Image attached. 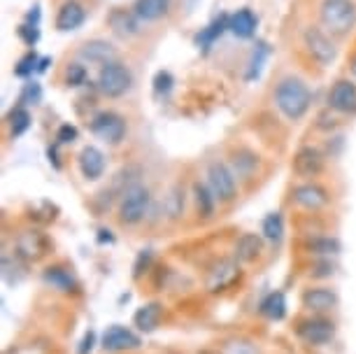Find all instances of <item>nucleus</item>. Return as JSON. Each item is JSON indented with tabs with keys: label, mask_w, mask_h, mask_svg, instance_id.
<instances>
[{
	"label": "nucleus",
	"mask_w": 356,
	"mask_h": 354,
	"mask_svg": "<svg viewBox=\"0 0 356 354\" xmlns=\"http://www.w3.org/2000/svg\"><path fill=\"white\" fill-rule=\"evenodd\" d=\"M312 93L300 77H284L275 89V105L289 122H298L307 115Z\"/></svg>",
	"instance_id": "1"
},
{
	"label": "nucleus",
	"mask_w": 356,
	"mask_h": 354,
	"mask_svg": "<svg viewBox=\"0 0 356 354\" xmlns=\"http://www.w3.org/2000/svg\"><path fill=\"white\" fill-rule=\"evenodd\" d=\"M319 19L326 33L335 38H345L356 26L354 0H324L319 8Z\"/></svg>",
	"instance_id": "2"
},
{
	"label": "nucleus",
	"mask_w": 356,
	"mask_h": 354,
	"mask_svg": "<svg viewBox=\"0 0 356 354\" xmlns=\"http://www.w3.org/2000/svg\"><path fill=\"white\" fill-rule=\"evenodd\" d=\"M133 84V72L122 61H112L98 70L96 89L105 98H122Z\"/></svg>",
	"instance_id": "3"
},
{
	"label": "nucleus",
	"mask_w": 356,
	"mask_h": 354,
	"mask_svg": "<svg viewBox=\"0 0 356 354\" xmlns=\"http://www.w3.org/2000/svg\"><path fill=\"white\" fill-rule=\"evenodd\" d=\"M149 205H152L149 189L143 184H133L131 189H126L122 200H119V219L129 226L140 224L149 215Z\"/></svg>",
	"instance_id": "4"
},
{
	"label": "nucleus",
	"mask_w": 356,
	"mask_h": 354,
	"mask_svg": "<svg viewBox=\"0 0 356 354\" xmlns=\"http://www.w3.org/2000/svg\"><path fill=\"white\" fill-rule=\"evenodd\" d=\"M207 186L214 193L217 203H233L238 196V182H235V172L226 163L214 161L207 166Z\"/></svg>",
	"instance_id": "5"
},
{
	"label": "nucleus",
	"mask_w": 356,
	"mask_h": 354,
	"mask_svg": "<svg viewBox=\"0 0 356 354\" xmlns=\"http://www.w3.org/2000/svg\"><path fill=\"white\" fill-rule=\"evenodd\" d=\"M303 42H305L307 54H310L321 68L331 65L335 58H338V47L333 45L331 35H328L324 29H319V26H310V29H305Z\"/></svg>",
	"instance_id": "6"
},
{
	"label": "nucleus",
	"mask_w": 356,
	"mask_h": 354,
	"mask_svg": "<svg viewBox=\"0 0 356 354\" xmlns=\"http://www.w3.org/2000/svg\"><path fill=\"white\" fill-rule=\"evenodd\" d=\"M126 119L117 112L105 110L91 119V133L107 145H119L126 138Z\"/></svg>",
	"instance_id": "7"
},
{
	"label": "nucleus",
	"mask_w": 356,
	"mask_h": 354,
	"mask_svg": "<svg viewBox=\"0 0 356 354\" xmlns=\"http://www.w3.org/2000/svg\"><path fill=\"white\" fill-rule=\"evenodd\" d=\"M49 238H47V233L38 231V229H26L17 236V243H15V250L17 255L26 259V262H40L42 257H47V252H49Z\"/></svg>",
	"instance_id": "8"
},
{
	"label": "nucleus",
	"mask_w": 356,
	"mask_h": 354,
	"mask_svg": "<svg viewBox=\"0 0 356 354\" xmlns=\"http://www.w3.org/2000/svg\"><path fill=\"white\" fill-rule=\"evenodd\" d=\"M328 108L340 115H356V84L352 79H338L328 93Z\"/></svg>",
	"instance_id": "9"
},
{
	"label": "nucleus",
	"mask_w": 356,
	"mask_h": 354,
	"mask_svg": "<svg viewBox=\"0 0 356 354\" xmlns=\"http://www.w3.org/2000/svg\"><path fill=\"white\" fill-rule=\"evenodd\" d=\"M77 56L84 65H100L103 68V65L117 61V49L107 40H89V42L79 47Z\"/></svg>",
	"instance_id": "10"
},
{
	"label": "nucleus",
	"mask_w": 356,
	"mask_h": 354,
	"mask_svg": "<svg viewBox=\"0 0 356 354\" xmlns=\"http://www.w3.org/2000/svg\"><path fill=\"white\" fill-rule=\"evenodd\" d=\"M107 26H110V31L117 38L131 40L140 33V17L133 10L114 8L110 15H107Z\"/></svg>",
	"instance_id": "11"
},
{
	"label": "nucleus",
	"mask_w": 356,
	"mask_h": 354,
	"mask_svg": "<svg viewBox=\"0 0 356 354\" xmlns=\"http://www.w3.org/2000/svg\"><path fill=\"white\" fill-rule=\"evenodd\" d=\"M136 347H140L138 333H133L122 324L107 326V331L103 333V350L107 352H124V350H136Z\"/></svg>",
	"instance_id": "12"
},
{
	"label": "nucleus",
	"mask_w": 356,
	"mask_h": 354,
	"mask_svg": "<svg viewBox=\"0 0 356 354\" xmlns=\"http://www.w3.org/2000/svg\"><path fill=\"white\" fill-rule=\"evenodd\" d=\"M324 170V154L317 147H303L293 156V172L298 177H317Z\"/></svg>",
	"instance_id": "13"
},
{
	"label": "nucleus",
	"mask_w": 356,
	"mask_h": 354,
	"mask_svg": "<svg viewBox=\"0 0 356 354\" xmlns=\"http://www.w3.org/2000/svg\"><path fill=\"white\" fill-rule=\"evenodd\" d=\"M291 196H293V203L305 210H321V208H326L328 200H331V196H328V191L324 186L312 184V182L296 186Z\"/></svg>",
	"instance_id": "14"
},
{
	"label": "nucleus",
	"mask_w": 356,
	"mask_h": 354,
	"mask_svg": "<svg viewBox=\"0 0 356 354\" xmlns=\"http://www.w3.org/2000/svg\"><path fill=\"white\" fill-rule=\"evenodd\" d=\"M84 19H86L84 5L79 3V0H65L56 12V29L61 33L77 31L79 26L84 24Z\"/></svg>",
	"instance_id": "15"
},
{
	"label": "nucleus",
	"mask_w": 356,
	"mask_h": 354,
	"mask_svg": "<svg viewBox=\"0 0 356 354\" xmlns=\"http://www.w3.org/2000/svg\"><path fill=\"white\" fill-rule=\"evenodd\" d=\"M300 338L305 340V343H310V345H324L328 343V340L333 338V333H335V326L333 322H328V319H307V322L300 324Z\"/></svg>",
	"instance_id": "16"
},
{
	"label": "nucleus",
	"mask_w": 356,
	"mask_h": 354,
	"mask_svg": "<svg viewBox=\"0 0 356 354\" xmlns=\"http://www.w3.org/2000/svg\"><path fill=\"white\" fill-rule=\"evenodd\" d=\"M257 29H259V17L254 15L250 8H243V10L233 12L231 19H228V31H231L233 35L240 38V40L254 38Z\"/></svg>",
	"instance_id": "17"
},
{
	"label": "nucleus",
	"mask_w": 356,
	"mask_h": 354,
	"mask_svg": "<svg viewBox=\"0 0 356 354\" xmlns=\"http://www.w3.org/2000/svg\"><path fill=\"white\" fill-rule=\"evenodd\" d=\"M79 170H82L84 179H98L103 177L105 172V154L98 150V147H84L79 152Z\"/></svg>",
	"instance_id": "18"
},
{
	"label": "nucleus",
	"mask_w": 356,
	"mask_h": 354,
	"mask_svg": "<svg viewBox=\"0 0 356 354\" xmlns=\"http://www.w3.org/2000/svg\"><path fill=\"white\" fill-rule=\"evenodd\" d=\"M303 305L310 312H328L338 305V293L331 291V289H324V287L307 289L303 293Z\"/></svg>",
	"instance_id": "19"
},
{
	"label": "nucleus",
	"mask_w": 356,
	"mask_h": 354,
	"mask_svg": "<svg viewBox=\"0 0 356 354\" xmlns=\"http://www.w3.org/2000/svg\"><path fill=\"white\" fill-rule=\"evenodd\" d=\"M238 277H240L238 264H235V262H224V264H219L217 268L212 271L210 280H207V289H210V291H224Z\"/></svg>",
	"instance_id": "20"
},
{
	"label": "nucleus",
	"mask_w": 356,
	"mask_h": 354,
	"mask_svg": "<svg viewBox=\"0 0 356 354\" xmlns=\"http://www.w3.org/2000/svg\"><path fill=\"white\" fill-rule=\"evenodd\" d=\"M172 0H136L133 12L140 17V22H159L170 12Z\"/></svg>",
	"instance_id": "21"
},
{
	"label": "nucleus",
	"mask_w": 356,
	"mask_h": 354,
	"mask_svg": "<svg viewBox=\"0 0 356 354\" xmlns=\"http://www.w3.org/2000/svg\"><path fill=\"white\" fill-rule=\"evenodd\" d=\"M261 252H264V240L257 233H245V236H240L238 245H235V259L243 264L257 262Z\"/></svg>",
	"instance_id": "22"
},
{
	"label": "nucleus",
	"mask_w": 356,
	"mask_h": 354,
	"mask_svg": "<svg viewBox=\"0 0 356 354\" xmlns=\"http://www.w3.org/2000/svg\"><path fill=\"white\" fill-rule=\"evenodd\" d=\"M42 280L51 287V289H56L61 293H70V291L77 289L75 275H72L68 268H63V266H51V268H47Z\"/></svg>",
	"instance_id": "23"
},
{
	"label": "nucleus",
	"mask_w": 356,
	"mask_h": 354,
	"mask_svg": "<svg viewBox=\"0 0 356 354\" xmlns=\"http://www.w3.org/2000/svg\"><path fill=\"white\" fill-rule=\"evenodd\" d=\"M228 19H231V15H221V17H217L212 24H207L205 29L198 33V35H196L198 49L207 51L214 42H217V40H219L221 35H224V33L228 31Z\"/></svg>",
	"instance_id": "24"
},
{
	"label": "nucleus",
	"mask_w": 356,
	"mask_h": 354,
	"mask_svg": "<svg viewBox=\"0 0 356 354\" xmlns=\"http://www.w3.org/2000/svg\"><path fill=\"white\" fill-rule=\"evenodd\" d=\"M161 319H163V308H161V303H147L136 312L133 322H136V326L140 331L149 333L161 324Z\"/></svg>",
	"instance_id": "25"
},
{
	"label": "nucleus",
	"mask_w": 356,
	"mask_h": 354,
	"mask_svg": "<svg viewBox=\"0 0 356 354\" xmlns=\"http://www.w3.org/2000/svg\"><path fill=\"white\" fill-rule=\"evenodd\" d=\"M259 310H261V315L268 317V319H273V322H280V319H284V315H286V298H284V293H282V291H270L264 300H261Z\"/></svg>",
	"instance_id": "26"
},
{
	"label": "nucleus",
	"mask_w": 356,
	"mask_h": 354,
	"mask_svg": "<svg viewBox=\"0 0 356 354\" xmlns=\"http://www.w3.org/2000/svg\"><path fill=\"white\" fill-rule=\"evenodd\" d=\"M259 168V156L252 154V152H235L233 154V161H231V170L235 172L238 177L243 179H250L254 175V170Z\"/></svg>",
	"instance_id": "27"
},
{
	"label": "nucleus",
	"mask_w": 356,
	"mask_h": 354,
	"mask_svg": "<svg viewBox=\"0 0 356 354\" xmlns=\"http://www.w3.org/2000/svg\"><path fill=\"white\" fill-rule=\"evenodd\" d=\"M193 200H196V210L200 217H212L214 212V203H217V198H214V193L210 191V186L207 184H200L196 182L193 184Z\"/></svg>",
	"instance_id": "28"
},
{
	"label": "nucleus",
	"mask_w": 356,
	"mask_h": 354,
	"mask_svg": "<svg viewBox=\"0 0 356 354\" xmlns=\"http://www.w3.org/2000/svg\"><path fill=\"white\" fill-rule=\"evenodd\" d=\"M268 56H270V47H268L266 42H257V45H254L250 63H247V75H245L247 82H252V79H257L261 75V68H264V63H266Z\"/></svg>",
	"instance_id": "29"
},
{
	"label": "nucleus",
	"mask_w": 356,
	"mask_h": 354,
	"mask_svg": "<svg viewBox=\"0 0 356 354\" xmlns=\"http://www.w3.org/2000/svg\"><path fill=\"white\" fill-rule=\"evenodd\" d=\"M8 126H10L12 138L24 136V133L31 129V112H29V108H24V105H17V108L8 115Z\"/></svg>",
	"instance_id": "30"
},
{
	"label": "nucleus",
	"mask_w": 356,
	"mask_h": 354,
	"mask_svg": "<svg viewBox=\"0 0 356 354\" xmlns=\"http://www.w3.org/2000/svg\"><path fill=\"white\" fill-rule=\"evenodd\" d=\"M261 233L270 243H280L282 236H284V217H282V212H270L261 224Z\"/></svg>",
	"instance_id": "31"
},
{
	"label": "nucleus",
	"mask_w": 356,
	"mask_h": 354,
	"mask_svg": "<svg viewBox=\"0 0 356 354\" xmlns=\"http://www.w3.org/2000/svg\"><path fill=\"white\" fill-rule=\"evenodd\" d=\"M163 210H165V215L170 217V219L182 217V210H184V191H182V186L175 184L172 189L168 191V196L163 200Z\"/></svg>",
	"instance_id": "32"
},
{
	"label": "nucleus",
	"mask_w": 356,
	"mask_h": 354,
	"mask_svg": "<svg viewBox=\"0 0 356 354\" xmlns=\"http://www.w3.org/2000/svg\"><path fill=\"white\" fill-rule=\"evenodd\" d=\"M310 252L321 257H333L340 252V243L335 238H314L310 243Z\"/></svg>",
	"instance_id": "33"
},
{
	"label": "nucleus",
	"mask_w": 356,
	"mask_h": 354,
	"mask_svg": "<svg viewBox=\"0 0 356 354\" xmlns=\"http://www.w3.org/2000/svg\"><path fill=\"white\" fill-rule=\"evenodd\" d=\"M86 79H89V70H86V65L82 61H75L68 65V70H65V84L82 86V84H86Z\"/></svg>",
	"instance_id": "34"
},
{
	"label": "nucleus",
	"mask_w": 356,
	"mask_h": 354,
	"mask_svg": "<svg viewBox=\"0 0 356 354\" xmlns=\"http://www.w3.org/2000/svg\"><path fill=\"white\" fill-rule=\"evenodd\" d=\"M40 100H42V86H40L38 82L24 84L22 96H19V105H24V108H31V105H38Z\"/></svg>",
	"instance_id": "35"
},
{
	"label": "nucleus",
	"mask_w": 356,
	"mask_h": 354,
	"mask_svg": "<svg viewBox=\"0 0 356 354\" xmlns=\"http://www.w3.org/2000/svg\"><path fill=\"white\" fill-rule=\"evenodd\" d=\"M38 63H40V56L35 54V51H29L22 61H19L17 65H15V75L17 77H31L33 72H38Z\"/></svg>",
	"instance_id": "36"
},
{
	"label": "nucleus",
	"mask_w": 356,
	"mask_h": 354,
	"mask_svg": "<svg viewBox=\"0 0 356 354\" xmlns=\"http://www.w3.org/2000/svg\"><path fill=\"white\" fill-rule=\"evenodd\" d=\"M172 84H175V79L168 70H159L156 75H154V91H156L159 96H165V93L172 89Z\"/></svg>",
	"instance_id": "37"
},
{
	"label": "nucleus",
	"mask_w": 356,
	"mask_h": 354,
	"mask_svg": "<svg viewBox=\"0 0 356 354\" xmlns=\"http://www.w3.org/2000/svg\"><path fill=\"white\" fill-rule=\"evenodd\" d=\"M19 38H22L29 47H35V42L40 40V29L38 26H31V24H22L19 26Z\"/></svg>",
	"instance_id": "38"
},
{
	"label": "nucleus",
	"mask_w": 356,
	"mask_h": 354,
	"mask_svg": "<svg viewBox=\"0 0 356 354\" xmlns=\"http://www.w3.org/2000/svg\"><path fill=\"white\" fill-rule=\"evenodd\" d=\"M77 140V129L70 124H63L61 129L56 133V145H68V143H75Z\"/></svg>",
	"instance_id": "39"
},
{
	"label": "nucleus",
	"mask_w": 356,
	"mask_h": 354,
	"mask_svg": "<svg viewBox=\"0 0 356 354\" xmlns=\"http://www.w3.org/2000/svg\"><path fill=\"white\" fill-rule=\"evenodd\" d=\"M93 345H96V333H93V331H86V333H84V338H82V343H79V354H91Z\"/></svg>",
	"instance_id": "40"
},
{
	"label": "nucleus",
	"mask_w": 356,
	"mask_h": 354,
	"mask_svg": "<svg viewBox=\"0 0 356 354\" xmlns=\"http://www.w3.org/2000/svg\"><path fill=\"white\" fill-rule=\"evenodd\" d=\"M312 275H314V277L333 275V264H331V262H321V264H317V271H314Z\"/></svg>",
	"instance_id": "41"
},
{
	"label": "nucleus",
	"mask_w": 356,
	"mask_h": 354,
	"mask_svg": "<svg viewBox=\"0 0 356 354\" xmlns=\"http://www.w3.org/2000/svg\"><path fill=\"white\" fill-rule=\"evenodd\" d=\"M26 24H31V26L40 24V8H38V5H35V8H31V12L26 15Z\"/></svg>",
	"instance_id": "42"
},
{
	"label": "nucleus",
	"mask_w": 356,
	"mask_h": 354,
	"mask_svg": "<svg viewBox=\"0 0 356 354\" xmlns=\"http://www.w3.org/2000/svg\"><path fill=\"white\" fill-rule=\"evenodd\" d=\"M51 63V58H40V63H38V72H44L47 70V65H49Z\"/></svg>",
	"instance_id": "43"
},
{
	"label": "nucleus",
	"mask_w": 356,
	"mask_h": 354,
	"mask_svg": "<svg viewBox=\"0 0 356 354\" xmlns=\"http://www.w3.org/2000/svg\"><path fill=\"white\" fill-rule=\"evenodd\" d=\"M352 75L356 77V58H354V61H352Z\"/></svg>",
	"instance_id": "44"
}]
</instances>
